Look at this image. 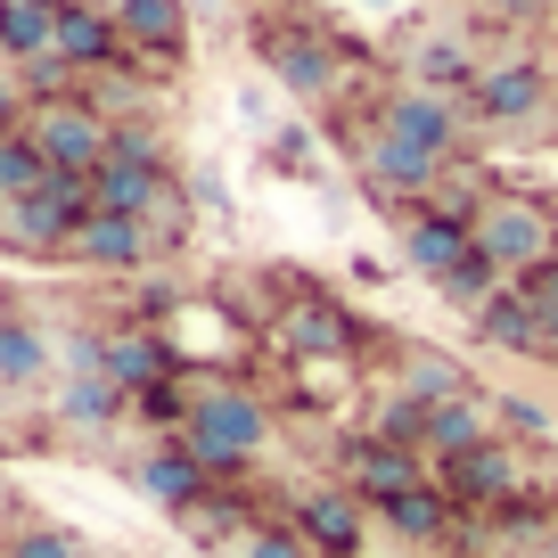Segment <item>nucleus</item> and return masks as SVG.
I'll use <instances>...</instances> for the list:
<instances>
[{
    "label": "nucleus",
    "mask_w": 558,
    "mask_h": 558,
    "mask_svg": "<svg viewBox=\"0 0 558 558\" xmlns=\"http://www.w3.org/2000/svg\"><path fill=\"white\" fill-rule=\"evenodd\" d=\"M190 452L206 460L214 476H239L246 460L271 444V411H263V395L255 386H239V378H197V411H190Z\"/></svg>",
    "instance_id": "nucleus-1"
},
{
    "label": "nucleus",
    "mask_w": 558,
    "mask_h": 558,
    "mask_svg": "<svg viewBox=\"0 0 558 558\" xmlns=\"http://www.w3.org/2000/svg\"><path fill=\"white\" fill-rule=\"evenodd\" d=\"M476 246L525 288V279H542L558 263V214L542 206V197H525V190H493L485 214H476Z\"/></svg>",
    "instance_id": "nucleus-2"
},
{
    "label": "nucleus",
    "mask_w": 558,
    "mask_h": 558,
    "mask_svg": "<svg viewBox=\"0 0 558 558\" xmlns=\"http://www.w3.org/2000/svg\"><path fill=\"white\" fill-rule=\"evenodd\" d=\"M83 214H90V173H50L41 190H25V197L0 206V239L50 255V246H66L74 230H83Z\"/></svg>",
    "instance_id": "nucleus-3"
},
{
    "label": "nucleus",
    "mask_w": 558,
    "mask_h": 558,
    "mask_svg": "<svg viewBox=\"0 0 558 558\" xmlns=\"http://www.w3.org/2000/svg\"><path fill=\"white\" fill-rule=\"evenodd\" d=\"M34 148L50 157V173H99L107 165V132H116V116L90 99H58V107H34Z\"/></svg>",
    "instance_id": "nucleus-4"
},
{
    "label": "nucleus",
    "mask_w": 558,
    "mask_h": 558,
    "mask_svg": "<svg viewBox=\"0 0 558 558\" xmlns=\"http://www.w3.org/2000/svg\"><path fill=\"white\" fill-rule=\"evenodd\" d=\"M362 173H369V190H378L386 206H427L452 165L427 157V148H411V140H395L386 123H369V132H362Z\"/></svg>",
    "instance_id": "nucleus-5"
},
{
    "label": "nucleus",
    "mask_w": 558,
    "mask_h": 558,
    "mask_svg": "<svg viewBox=\"0 0 558 558\" xmlns=\"http://www.w3.org/2000/svg\"><path fill=\"white\" fill-rule=\"evenodd\" d=\"M436 485L460 501V518H469V509H485V518H493L501 501L534 493V485H525V460L509 452L501 436H493V444H476V452H460V460H436Z\"/></svg>",
    "instance_id": "nucleus-6"
},
{
    "label": "nucleus",
    "mask_w": 558,
    "mask_h": 558,
    "mask_svg": "<svg viewBox=\"0 0 558 558\" xmlns=\"http://www.w3.org/2000/svg\"><path fill=\"white\" fill-rule=\"evenodd\" d=\"M550 107V66L542 58H485L469 83V116L485 123H534Z\"/></svg>",
    "instance_id": "nucleus-7"
},
{
    "label": "nucleus",
    "mask_w": 558,
    "mask_h": 558,
    "mask_svg": "<svg viewBox=\"0 0 558 558\" xmlns=\"http://www.w3.org/2000/svg\"><path fill=\"white\" fill-rule=\"evenodd\" d=\"M279 345L296 353V362L329 369V362H353V353L369 345V329H362V313H353V304L313 296V304H288V320H279Z\"/></svg>",
    "instance_id": "nucleus-8"
},
{
    "label": "nucleus",
    "mask_w": 558,
    "mask_h": 558,
    "mask_svg": "<svg viewBox=\"0 0 558 558\" xmlns=\"http://www.w3.org/2000/svg\"><path fill=\"white\" fill-rule=\"evenodd\" d=\"M263 66L296 90V99H337V90H345V50L320 41V34H296V25H271V34H263Z\"/></svg>",
    "instance_id": "nucleus-9"
},
{
    "label": "nucleus",
    "mask_w": 558,
    "mask_h": 558,
    "mask_svg": "<svg viewBox=\"0 0 558 558\" xmlns=\"http://www.w3.org/2000/svg\"><path fill=\"white\" fill-rule=\"evenodd\" d=\"M378 123H386L395 140H411V148H427V157H444V165H452L460 140H469V107H460V99H436V90H418V83H402L395 99L378 107Z\"/></svg>",
    "instance_id": "nucleus-10"
},
{
    "label": "nucleus",
    "mask_w": 558,
    "mask_h": 558,
    "mask_svg": "<svg viewBox=\"0 0 558 558\" xmlns=\"http://www.w3.org/2000/svg\"><path fill=\"white\" fill-rule=\"evenodd\" d=\"M296 525L304 542H313V558H362V534H369V501L353 485H320L296 501Z\"/></svg>",
    "instance_id": "nucleus-11"
},
{
    "label": "nucleus",
    "mask_w": 558,
    "mask_h": 558,
    "mask_svg": "<svg viewBox=\"0 0 558 558\" xmlns=\"http://www.w3.org/2000/svg\"><path fill=\"white\" fill-rule=\"evenodd\" d=\"M116 34H123V50H132L140 66L157 74V66H173V58L190 50V9H181V0H116Z\"/></svg>",
    "instance_id": "nucleus-12"
},
{
    "label": "nucleus",
    "mask_w": 558,
    "mask_h": 558,
    "mask_svg": "<svg viewBox=\"0 0 558 558\" xmlns=\"http://www.w3.org/2000/svg\"><path fill=\"white\" fill-rule=\"evenodd\" d=\"M337 469H345V485L362 493L369 509L395 501V493L427 485V469H418V452H402V444H378V436H353L345 452H337Z\"/></svg>",
    "instance_id": "nucleus-13"
},
{
    "label": "nucleus",
    "mask_w": 558,
    "mask_h": 558,
    "mask_svg": "<svg viewBox=\"0 0 558 558\" xmlns=\"http://www.w3.org/2000/svg\"><path fill=\"white\" fill-rule=\"evenodd\" d=\"M66 255L90 263V271H140V263H157V230L123 222V214H83V230L66 239Z\"/></svg>",
    "instance_id": "nucleus-14"
},
{
    "label": "nucleus",
    "mask_w": 558,
    "mask_h": 558,
    "mask_svg": "<svg viewBox=\"0 0 558 558\" xmlns=\"http://www.w3.org/2000/svg\"><path fill=\"white\" fill-rule=\"evenodd\" d=\"M66 66H83V74H107V66H123V34H116V9H90V0H58V41H50Z\"/></svg>",
    "instance_id": "nucleus-15"
},
{
    "label": "nucleus",
    "mask_w": 558,
    "mask_h": 558,
    "mask_svg": "<svg viewBox=\"0 0 558 558\" xmlns=\"http://www.w3.org/2000/svg\"><path fill=\"white\" fill-rule=\"evenodd\" d=\"M206 460L190 452V436H157V452L140 460V493H148V501L157 509H173V518H190L197 501H206Z\"/></svg>",
    "instance_id": "nucleus-16"
},
{
    "label": "nucleus",
    "mask_w": 558,
    "mask_h": 558,
    "mask_svg": "<svg viewBox=\"0 0 558 558\" xmlns=\"http://www.w3.org/2000/svg\"><path fill=\"white\" fill-rule=\"evenodd\" d=\"M469 239H476V222H460V214H444V206L402 214V263H411L418 279H444L460 255H469Z\"/></svg>",
    "instance_id": "nucleus-17"
},
{
    "label": "nucleus",
    "mask_w": 558,
    "mask_h": 558,
    "mask_svg": "<svg viewBox=\"0 0 558 558\" xmlns=\"http://www.w3.org/2000/svg\"><path fill=\"white\" fill-rule=\"evenodd\" d=\"M99 369L123 386V395H148L157 378H173V369H190V362H181L157 329H107L99 337Z\"/></svg>",
    "instance_id": "nucleus-18"
},
{
    "label": "nucleus",
    "mask_w": 558,
    "mask_h": 558,
    "mask_svg": "<svg viewBox=\"0 0 558 558\" xmlns=\"http://www.w3.org/2000/svg\"><path fill=\"white\" fill-rule=\"evenodd\" d=\"M469 329H476V345H493V353H542V304H534V288L509 279L501 296H485L469 313Z\"/></svg>",
    "instance_id": "nucleus-19"
},
{
    "label": "nucleus",
    "mask_w": 558,
    "mask_h": 558,
    "mask_svg": "<svg viewBox=\"0 0 558 558\" xmlns=\"http://www.w3.org/2000/svg\"><path fill=\"white\" fill-rule=\"evenodd\" d=\"M493 427H501V418H493V395H452V402H436V411H427V452L436 460H460V452H476V444H493Z\"/></svg>",
    "instance_id": "nucleus-20"
},
{
    "label": "nucleus",
    "mask_w": 558,
    "mask_h": 558,
    "mask_svg": "<svg viewBox=\"0 0 558 558\" xmlns=\"http://www.w3.org/2000/svg\"><path fill=\"white\" fill-rule=\"evenodd\" d=\"M50 378H58L50 337L25 313H0V395H34V386H50Z\"/></svg>",
    "instance_id": "nucleus-21"
},
{
    "label": "nucleus",
    "mask_w": 558,
    "mask_h": 558,
    "mask_svg": "<svg viewBox=\"0 0 558 558\" xmlns=\"http://www.w3.org/2000/svg\"><path fill=\"white\" fill-rule=\"evenodd\" d=\"M476 66H485V58H476L460 34H427V41H411V83H418V90H436V99H469Z\"/></svg>",
    "instance_id": "nucleus-22"
},
{
    "label": "nucleus",
    "mask_w": 558,
    "mask_h": 558,
    "mask_svg": "<svg viewBox=\"0 0 558 558\" xmlns=\"http://www.w3.org/2000/svg\"><path fill=\"white\" fill-rule=\"evenodd\" d=\"M378 518L395 525L402 542H444V534L460 525V501L436 485V476H427V485H411V493H395V501H378Z\"/></svg>",
    "instance_id": "nucleus-23"
},
{
    "label": "nucleus",
    "mask_w": 558,
    "mask_h": 558,
    "mask_svg": "<svg viewBox=\"0 0 558 558\" xmlns=\"http://www.w3.org/2000/svg\"><path fill=\"white\" fill-rule=\"evenodd\" d=\"M58 41V0H0V58L25 66Z\"/></svg>",
    "instance_id": "nucleus-24"
},
{
    "label": "nucleus",
    "mask_w": 558,
    "mask_h": 558,
    "mask_svg": "<svg viewBox=\"0 0 558 558\" xmlns=\"http://www.w3.org/2000/svg\"><path fill=\"white\" fill-rule=\"evenodd\" d=\"M402 395H411L418 411H436V402L469 395V369H460L452 353H411V362H402Z\"/></svg>",
    "instance_id": "nucleus-25"
},
{
    "label": "nucleus",
    "mask_w": 558,
    "mask_h": 558,
    "mask_svg": "<svg viewBox=\"0 0 558 558\" xmlns=\"http://www.w3.org/2000/svg\"><path fill=\"white\" fill-rule=\"evenodd\" d=\"M436 288H444V296H452V304H460V313H476V304H485V296H501V288H509V271H501V263H493V255H485V246H476V239H469V255H460V263H452V271H444V279H436Z\"/></svg>",
    "instance_id": "nucleus-26"
},
{
    "label": "nucleus",
    "mask_w": 558,
    "mask_h": 558,
    "mask_svg": "<svg viewBox=\"0 0 558 558\" xmlns=\"http://www.w3.org/2000/svg\"><path fill=\"white\" fill-rule=\"evenodd\" d=\"M362 436H378V444H402V452H427V411H418V402L395 386V395H386L378 411H369V427H362Z\"/></svg>",
    "instance_id": "nucleus-27"
},
{
    "label": "nucleus",
    "mask_w": 558,
    "mask_h": 558,
    "mask_svg": "<svg viewBox=\"0 0 558 558\" xmlns=\"http://www.w3.org/2000/svg\"><path fill=\"white\" fill-rule=\"evenodd\" d=\"M132 411L148 418V427H165V436H181V427H190V411H197V386L173 369V378H157L148 395H132Z\"/></svg>",
    "instance_id": "nucleus-28"
},
{
    "label": "nucleus",
    "mask_w": 558,
    "mask_h": 558,
    "mask_svg": "<svg viewBox=\"0 0 558 558\" xmlns=\"http://www.w3.org/2000/svg\"><path fill=\"white\" fill-rule=\"evenodd\" d=\"M41 181H50V157L34 148V132H9L0 140V206L25 197V190H41Z\"/></svg>",
    "instance_id": "nucleus-29"
},
{
    "label": "nucleus",
    "mask_w": 558,
    "mask_h": 558,
    "mask_svg": "<svg viewBox=\"0 0 558 558\" xmlns=\"http://www.w3.org/2000/svg\"><path fill=\"white\" fill-rule=\"evenodd\" d=\"M107 157H132V165H165V140H157V123L123 116L116 132H107Z\"/></svg>",
    "instance_id": "nucleus-30"
},
{
    "label": "nucleus",
    "mask_w": 558,
    "mask_h": 558,
    "mask_svg": "<svg viewBox=\"0 0 558 558\" xmlns=\"http://www.w3.org/2000/svg\"><path fill=\"white\" fill-rule=\"evenodd\" d=\"M9 558H83V542H74L66 525H25V534L9 542Z\"/></svg>",
    "instance_id": "nucleus-31"
},
{
    "label": "nucleus",
    "mask_w": 558,
    "mask_h": 558,
    "mask_svg": "<svg viewBox=\"0 0 558 558\" xmlns=\"http://www.w3.org/2000/svg\"><path fill=\"white\" fill-rule=\"evenodd\" d=\"M239 558H313V542H304L296 525H263V534L239 542Z\"/></svg>",
    "instance_id": "nucleus-32"
},
{
    "label": "nucleus",
    "mask_w": 558,
    "mask_h": 558,
    "mask_svg": "<svg viewBox=\"0 0 558 558\" xmlns=\"http://www.w3.org/2000/svg\"><path fill=\"white\" fill-rule=\"evenodd\" d=\"M493 418H509V427H518L525 444L558 436V427H550V411H542V402H525V395H501V402H493Z\"/></svg>",
    "instance_id": "nucleus-33"
},
{
    "label": "nucleus",
    "mask_w": 558,
    "mask_h": 558,
    "mask_svg": "<svg viewBox=\"0 0 558 558\" xmlns=\"http://www.w3.org/2000/svg\"><path fill=\"white\" fill-rule=\"evenodd\" d=\"M25 123H34V99H25V83H17V74H0V140H9V132H25Z\"/></svg>",
    "instance_id": "nucleus-34"
},
{
    "label": "nucleus",
    "mask_w": 558,
    "mask_h": 558,
    "mask_svg": "<svg viewBox=\"0 0 558 558\" xmlns=\"http://www.w3.org/2000/svg\"><path fill=\"white\" fill-rule=\"evenodd\" d=\"M485 9H493V17H509V25H525V17H550L558 0H485Z\"/></svg>",
    "instance_id": "nucleus-35"
},
{
    "label": "nucleus",
    "mask_w": 558,
    "mask_h": 558,
    "mask_svg": "<svg viewBox=\"0 0 558 558\" xmlns=\"http://www.w3.org/2000/svg\"><path fill=\"white\" fill-rule=\"evenodd\" d=\"M271 157H279V165H296V173H304V165H313V140H304V132H279V140H271Z\"/></svg>",
    "instance_id": "nucleus-36"
},
{
    "label": "nucleus",
    "mask_w": 558,
    "mask_h": 558,
    "mask_svg": "<svg viewBox=\"0 0 558 558\" xmlns=\"http://www.w3.org/2000/svg\"><path fill=\"white\" fill-rule=\"evenodd\" d=\"M190 206H222V214H230V190H222V181H206V173H197V181H190Z\"/></svg>",
    "instance_id": "nucleus-37"
},
{
    "label": "nucleus",
    "mask_w": 558,
    "mask_h": 558,
    "mask_svg": "<svg viewBox=\"0 0 558 558\" xmlns=\"http://www.w3.org/2000/svg\"><path fill=\"white\" fill-rule=\"evenodd\" d=\"M525 288H534V304H542V313L558 320V263H550V271H542V279H525Z\"/></svg>",
    "instance_id": "nucleus-38"
},
{
    "label": "nucleus",
    "mask_w": 558,
    "mask_h": 558,
    "mask_svg": "<svg viewBox=\"0 0 558 558\" xmlns=\"http://www.w3.org/2000/svg\"><path fill=\"white\" fill-rule=\"evenodd\" d=\"M542 558H558V525H550V534H542Z\"/></svg>",
    "instance_id": "nucleus-39"
},
{
    "label": "nucleus",
    "mask_w": 558,
    "mask_h": 558,
    "mask_svg": "<svg viewBox=\"0 0 558 558\" xmlns=\"http://www.w3.org/2000/svg\"><path fill=\"white\" fill-rule=\"evenodd\" d=\"M369 9H395V0H369Z\"/></svg>",
    "instance_id": "nucleus-40"
}]
</instances>
